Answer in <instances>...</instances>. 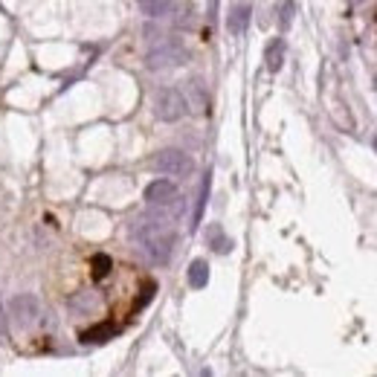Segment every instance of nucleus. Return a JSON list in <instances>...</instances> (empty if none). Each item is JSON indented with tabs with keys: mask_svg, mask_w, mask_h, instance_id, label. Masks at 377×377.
Returning a JSON list of instances; mask_svg holds the SVG:
<instances>
[{
	"mask_svg": "<svg viewBox=\"0 0 377 377\" xmlns=\"http://www.w3.org/2000/svg\"><path fill=\"white\" fill-rule=\"evenodd\" d=\"M151 169L166 177H189L194 171V160L180 148H166L151 157Z\"/></svg>",
	"mask_w": 377,
	"mask_h": 377,
	"instance_id": "4",
	"label": "nucleus"
},
{
	"mask_svg": "<svg viewBox=\"0 0 377 377\" xmlns=\"http://www.w3.org/2000/svg\"><path fill=\"white\" fill-rule=\"evenodd\" d=\"M90 267H93V279H96V282H102V279H108V273H111L113 262H111V255L96 252V255H93V262H90Z\"/></svg>",
	"mask_w": 377,
	"mask_h": 377,
	"instance_id": "16",
	"label": "nucleus"
},
{
	"mask_svg": "<svg viewBox=\"0 0 377 377\" xmlns=\"http://www.w3.org/2000/svg\"><path fill=\"white\" fill-rule=\"evenodd\" d=\"M169 17L174 21L177 29H189V27L194 24V6L186 3V0H174V6H171V12H169Z\"/></svg>",
	"mask_w": 377,
	"mask_h": 377,
	"instance_id": "8",
	"label": "nucleus"
},
{
	"mask_svg": "<svg viewBox=\"0 0 377 377\" xmlns=\"http://www.w3.org/2000/svg\"><path fill=\"white\" fill-rule=\"evenodd\" d=\"M247 24H250V6L247 3H238L229 12V17H227V29H229V35H244Z\"/></svg>",
	"mask_w": 377,
	"mask_h": 377,
	"instance_id": "10",
	"label": "nucleus"
},
{
	"mask_svg": "<svg viewBox=\"0 0 377 377\" xmlns=\"http://www.w3.org/2000/svg\"><path fill=\"white\" fill-rule=\"evenodd\" d=\"M154 290H157V285L154 282H145L143 285V296H140V299H136V305H134V311H143L151 299H154Z\"/></svg>",
	"mask_w": 377,
	"mask_h": 377,
	"instance_id": "18",
	"label": "nucleus"
},
{
	"mask_svg": "<svg viewBox=\"0 0 377 377\" xmlns=\"http://www.w3.org/2000/svg\"><path fill=\"white\" fill-rule=\"evenodd\" d=\"M264 62H267V70H270V73L282 70V64H285V38H273V41L267 44Z\"/></svg>",
	"mask_w": 377,
	"mask_h": 377,
	"instance_id": "11",
	"label": "nucleus"
},
{
	"mask_svg": "<svg viewBox=\"0 0 377 377\" xmlns=\"http://www.w3.org/2000/svg\"><path fill=\"white\" fill-rule=\"evenodd\" d=\"M177 201H180V192H177V186L171 180H154L145 189V204L151 209H169Z\"/></svg>",
	"mask_w": 377,
	"mask_h": 377,
	"instance_id": "6",
	"label": "nucleus"
},
{
	"mask_svg": "<svg viewBox=\"0 0 377 377\" xmlns=\"http://www.w3.org/2000/svg\"><path fill=\"white\" fill-rule=\"evenodd\" d=\"M371 145H374V151H377V136H374V140H371Z\"/></svg>",
	"mask_w": 377,
	"mask_h": 377,
	"instance_id": "20",
	"label": "nucleus"
},
{
	"mask_svg": "<svg viewBox=\"0 0 377 377\" xmlns=\"http://www.w3.org/2000/svg\"><path fill=\"white\" fill-rule=\"evenodd\" d=\"M99 305V299H96V293H87V290H82V293H76L73 299H70V311L73 313H82V316H87L93 308Z\"/></svg>",
	"mask_w": 377,
	"mask_h": 377,
	"instance_id": "15",
	"label": "nucleus"
},
{
	"mask_svg": "<svg viewBox=\"0 0 377 377\" xmlns=\"http://www.w3.org/2000/svg\"><path fill=\"white\" fill-rule=\"evenodd\" d=\"M6 311H9V320L15 325L27 328V325H32L38 320V311H41V305H38V299H35L32 293H17V296H12V302H9Z\"/></svg>",
	"mask_w": 377,
	"mask_h": 377,
	"instance_id": "5",
	"label": "nucleus"
},
{
	"mask_svg": "<svg viewBox=\"0 0 377 377\" xmlns=\"http://www.w3.org/2000/svg\"><path fill=\"white\" fill-rule=\"evenodd\" d=\"M293 15H296V3L293 0H282L279 3V27L282 29H287L293 24Z\"/></svg>",
	"mask_w": 377,
	"mask_h": 377,
	"instance_id": "17",
	"label": "nucleus"
},
{
	"mask_svg": "<svg viewBox=\"0 0 377 377\" xmlns=\"http://www.w3.org/2000/svg\"><path fill=\"white\" fill-rule=\"evenodd\" d=\"M136 6H140L143 15H148L151 21H157V17H169L174 0H136Z\"/></svg>",
	"mask_w": 377,
	"mask_h": 377,
	"instance_id": "12",
	"label": "nucleus"
},
{
	"mask_svg": "<svg viewBox=\"0 0 377 377\" xmlns=\"http://www.w3.org/2000/svg\"><path fill=\"white\" fill-rule=\"evenodd\" d=\"M354 3H357V0H354Z\"/></svg>",
	"mask_w": 377,
	"mask_h": 377,
	"instance_id": "21",
	"label": "nucleus"
},
{
	"mask_svg": "<svg viewBox=\"0 0 377 377\" xmlns=\"http://www.w3.org/2000/svg\"><path fill=\"white\" fill-rule=\"evenodd\" d=\"M9 334V311L0 305V336H6Z\"/></svg>",
	"mask_w": 377,
	"mask_h": 377,
	"instance_id": "19",
	"label": "nucleus"
},
{
	"mask_svg": "<svg viewBox=\"0 0 377 377\" xmlns=\"http://www.w3.org/2000/svg\"><path fill=\"white\" fill-rule=\"evenodd\" d=\"M189 62V50L180 38H160L145 55L148 70H169V67H180Z\"/></svg>",
	"mask_w": 377,
	"mask_h": 377,
	"instance_id": "2",
	"label": "nucleus"
},
{
	"mask_svg": "<svg viewBox=\"0 0 377 377\" xmlns=\"http://www.w3.org/2000/svg\"><path fill=\"white\" fill-rule=\"evenodd\" d=\"M206 282H209V264H206V259H194L189 264V285L194 290H201V287H206Z\"/></svg>",
	"mask_w": 377,
	"mask_h": 377,
	"instance_id": "13",
	"label": "nucleus"
},
{
	"mask_svg": "<svg viewBox=\"0 0 377 377\" xmlns=\"http://www.w3.org/2000/svg\"><path fill=\"white\" fill-rule=\"evenodd\" d=\"M209 189H212V171L204 174V180H201V194H197V204H194V215H192V227L201 224V218H204V209H206V201H209Z\"/></svg>",
	"mask_w": 377,
	"mask_h": 377,
	"instance_id": "14",
	"label": "nucleus"
},
{
	"mask_svg": "<svg viewBox=\"0 0 377 377\" xmlns=\"http://www.w3.org/2000/svg\"><path fill=\"white\" fill-rule=\"evenodd\" d=\"M206 244L218 252V255H227V252H232V238H227L224 235V229H221V224H212L209 229H206Z\"/></svg>",
	"mask_w": 377,
	"mask_h": 377,
	"instance_id": "9",
	"label": "nucleus"
},
{
	"mask_svg": "<svg viewBox=\"0 0 377 377\" xmlns=\"http://www.w3.org/2000/svg\"><path fill=\"white\" fill-rule=\"evenodd\" d=\"M128 232L154 264H166L171 259L177 235H174V229L169 227V221L163 215L148 212V215L134 218V224L128 227Z\"/></svg>",
	"mask_w": 377,
	"mask_h": 377,
	"instance_id": "1",
	"label": "nucleus"
},
{
	"mask_svg": "<svg viewBox=\"0 0 377 377\" xmlns=\"http://www.w3.org/2000/svg\"><path fill=\"white\" fill-rule=\"evenodd\" d=\"M116 334H119V325H116V322H111V320H105V322H96V325L85 328L82 334H78V340L87 343V346H99V343L113 340Z\"/></svg>",
	"mask_w": 377,
	"mask_h": 377,
	"instance_id": "7",
	"label": "nucleus"
},
{
	"mask_svg": "<svg viewBox=\"0 0 377 377\" xmlns=\"http://www.w3.org/2000/svg\"><path fill=\"white\" fill-rule=\"evenodd\" d=\"M186 113H189V102L177 87H160L154 93V116L160 122H180Z\"/></svg>",
	"mask_w": 377,
	"mask_h": 377,
	"instance_id": "3",
	"label": "nucleus"
}]
</instances>
